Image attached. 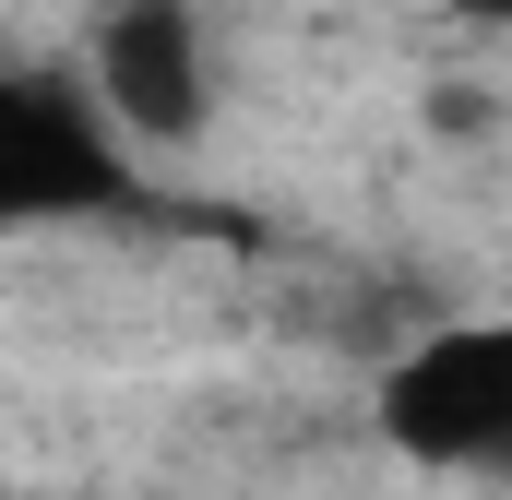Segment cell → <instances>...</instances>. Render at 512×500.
<instances>
[{"mask_svg": "<svg viewBox=\"0 0 512 500\" xmlns=\"http://www.w3.org/2000/svg\"><path fill=\"white\" fill-rule=\"evenodd\" d=\"M143 215V167L84 96V72L12 60L0 72V227H96Z\"/></svg>", "mask_w": 512, "mask_h": 500, "instance_id": "obj_1", "label": "cell"}, {"mask_svg": "<svg viewBox=\"0 0 512 500\" xmlns=\"http://www.w3.org/2000/svg\"><path fill=\"white\" fill-rule=\"evenodd\" d=\"M370 429L405 465H441V477H489V453L512 441V310L477 322H429L370 393Z\"/></svg>", "mask_w": 512, "mask_h": 500, "instance_id": "obj_2", "label": "cell"}, {"mask_svg": "<svg viewBox=\"0 0 512 500\" xmlns=\"http://www.w3.org/2000/svg\"><path fill=\"white\" fill-rule=\"evenodd\" d=\"M84 96L108 108L120 143H203L215 120V60L191 0H108L84 36Z\"/></svg>", "mask_w": 512, "mask_h": 500, "instance_id": "obj_3", "label": "cell"}, {"mask_svg": "<svg viewBox=\"0 0 512 500\" xmlns=\"http://www.w3.org/2000/svg\"><path fill=\"white\" fill-rule=\"evenodd\" d=\"M489 477H501V489H512V441H501V453H489Z\"/></svg>", "mask_w": 512, "mask_h": 500, "instance_id": "obj_4", "label": "cell"}]
</instances>
